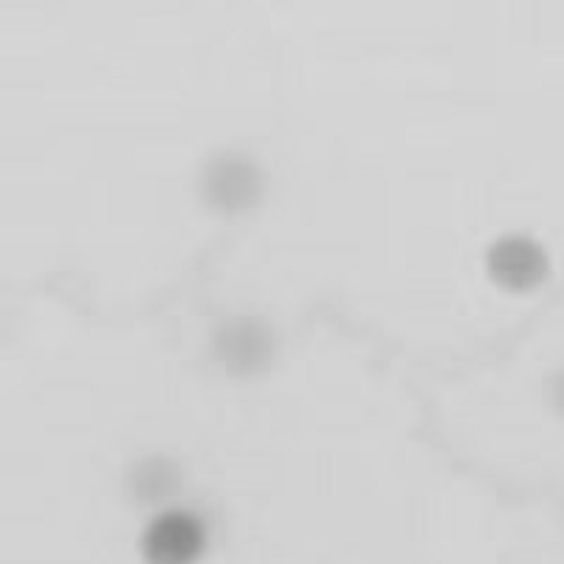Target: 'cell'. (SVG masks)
<instances>
[{"label":"cell","mask_w":564,"mask_h":564,"mask_svg":"<svg viewBox=\"0 0 564 564\" xmlns=\"http://www.w3.org/2000/svg\"><path fill=\"white\" fill-rule=\"evenodd\" d=\"M198 189L209 209L240 215L263 198V173L249 155L224 150L204 164Z\"/></svg>","instance_id":"obj_1"},{"label":"cell","mask_w":564,"mask_h":564,"mask_svg":"<svg viewBox=\"0 0 564 564\" xmlns=\"http://www.w3.org/2000/svg\"><path fill=\"white\" fill-rule=\"evenodd\" d=\"M139 547L148 564H195L206 551V528L195 513L170 508L148 522Z\"/></svg>","instance_id":"obj_2"},{"label":"cell","mask_w":564,"mask_h":564,"mask_svg":"<svg viewBox=\"0 0 564 564\" xmlns=\"http://www.w3.org/2000/svg\"><path fill=\"white\" fill-rule=\"evenodd\" d=\"M212 356L229 370V376H254L263 372L274 356V334L254 316H235L212 336Z\"/></svg>","instance_id":"obj_3"},{"label":"cell","mask_w":564,"mask_h":564,"mask_svg":"<svg viewBox=\"0 0 564 564\" xmlns=\"http://www.w3.org/2000/svg\"><path fill=\"white\" fill-rule=\"evenodd\" d=\"M486 271L500 289L522 294L545 282L551 260L547 251L528 235H502L486 251Z\"/></svg>","instance_id":"obj_4"},{"label":"cell","mask_w":564,"mask_h":564,"mask_svg":"<svg viewBox=\"0 0 564 564\" xmlns=\"http://www.w3.org/2000/svg\"><path fill=\"white\" fill-rule=\"evenodd\" d=\"M178 466L167 457H148L130 468V491L135 500L148 506L167 500L170 494L178 491Z\"/></svg>","instance_id":"obj_5"},{"label":"cell","mask_w":564,"mask_h":564,"mask_svg":"<svg viewBox=\"0 0 564 564\" xmlns=\"http://www.w3.org/2000/svg\"><path fill=\"white\" fill-rule=\"evenodd\" d=\"M545 395H547V404H551L558 415H564V367H558L551 379H547Z\"/></svg>","instance_id":"obj_6"}]
</instances>
